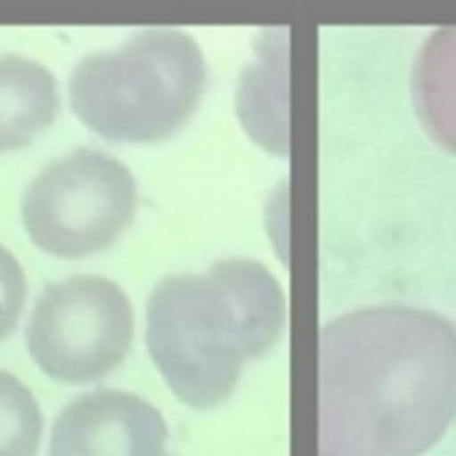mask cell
<instances>
[{"mask_svg": "<svg viewBox=\"0 0 456 456\" xmlns=\"http://www.w3.org/2000/svg\"><path fill=\"white\" fill-rule=\"evenodd\" d=\"M456 419V326L366 306L319 338V456H420Z\"/></svg>", "mask_w": 456, "mask_h": 456, "instance_id": "6da1fadb", "label": "cell"}, {"mask_svg": "<svg viewBox=\"0 0 456 456\" xmlns=\"http://www.w3.org/2000/svg\"><path fill=\"white\" fill-rule=\"evenodd\" d=\"M285 295L264 264L221 259L202 273L162 278L148 299L145 342L183 404L209 409L231 397L249 359L283 335Z\"/></svg>", "mask_w": 456, "mask_h": 456, "instance_id": "7a4b0ae2", "label": "cell"}, {"mask_svg": "<svg viewBox=\"0 0 456 456\" xmlns=\"http://www.w3.org/2000/svg\"><path fill=\"white\" fill-rule=\"evenodd\" d=\"M205 84V55L192 36L142 28L74 67L71 110L105 141L157 142L188 124Z\"/></svg>", "mask_w": 456, "mask_h": 456, "instance_id": "3957f363", "label": "cell"}, {"mask_svg": "<svg viewBox=\"0 0 456 456\" xmlns=\"http://www.w3.org/2000/svg\"><path fill=\"white\" fill-rule=\"evenodd\" d=\"M138 188L126 164L78 148L43 167L21 198V221L43 252L62 259L102 252L131 226Z\"/></svg>", "mask_w": 456, "mask_h": 456, "instance_id": "277c9868", "label": "cell"}, {"mask_svg": "<svg viewBox=\"0 0 456 456\" xmlns=\"http://www.w3.org/2000/svg\"><path fill=\"white\" fill-rule=\"evenodd\" d=\"M134 342V306L105 276L78 273L45 285L27 323L28 352L57 383L112 373Z\"/></svg>", "mask_w": 456, "mask_h": 456, "instance_id": "5b68a950", "label": "cell"}, {"mask_svg": "<svg viewBox=\"0 0 456 456\" xmlns=\"http://www.w3.org/2000/svg\"><path fill=\"white\" fill-rule=\"evenodd\" d=\"M162 411L126 390L71 399L55 419L48 456H171Z\"/></svg>", "mask_w": 456, "mask_h": 456, "instance_id": "8992f818", "label": "cell"}, {"mask_svg": "<svg viewBox=\"0 0 456 456\" xmlns=\"http://www.w3.org/2000/svg\"><path fill=\"white\" fill-rule=\"evenodd\" d=\"M60 112L57 81L41 62L0 57V155L27 148Z\"/></svg>", "mask_w": 456, "mask_h": 456, "instance_id": "52a82bcc", "label": "cell"}, {"mask_svg": "<svg viewBox=\"0 0 456 456\" xmlns=\"http://www.w3.org/2000/svg\"><path fill=\"white\" fill-rule=\"evenodd\" d=\"M238 114L245 131L276 155H288V38L264 43L242 74Z\"/></svg>", "mask_w": 456, "mask_h": 456, "instance_id": "ba28073f", "label": "cell"}, {"mask_svg": "<svg viewBox=\"0 0 456 456\" xmlns=\"http://www.w3.org/2000/svg\"><path fill=\"white\" fill-rule=\"evenodd\" d=\"M413 98L430 138L456 155V27L437 28L423 43L413 71Z\"/></svg>", "mask_w": 456, "mask_h": 456, "instance_id": "9c48e42d", "label": "cell"}, {"mask_svg": "<svg viewBox=\"0 0 456 456\" xmlns=\"http://www.w3.org/2000/svg\"><path fill=\"white\" fill-rule=\"evenodd\" d=\"M43 416L38 402L20 378L0 370V456H36Z\"/></svg>", "mask_w": 456, "mask_h": 456, "instance_id": "30bf717a", "label": "cell"}, {"mask_svg": "<svg viewBox=\"0 0 456 456\" xmlns=\"http://www.w3.org/2000/svg\"><path fill=\"white\" fill-rule=\"evenodd\" d=\"M27 299V276L21 264L0 245V340L12 333Z\"/></svg>", "mask_w": 456, "mask_h": 456, "instance_id": "8fae6325", "label": "cell"}]
</instances>
